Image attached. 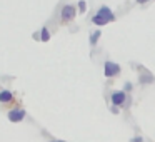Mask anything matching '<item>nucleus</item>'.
Instances as JSON below:
<instances>
[{
    "instance_id": "obj_1",
    "label": "nucleus",
    "mask_w": 155,
    "mask_h": 142,
    "mask_svg": "<svg viewBox=\"0 0 155 142\" xmlns=\"http://www.w3.org/2000/svg\"><path fill=\"white\" fill-rule=\"evenodd\" d=\"M115 17L114 14H112V10L108 7H102L100 10H98V14L94 15V19H92V22H94L95 25H107L108 22H114Z\"/></svg>"
},
{
    "instance_id": "obj_2",
    "label": "nucleus",
    "mask_w": 155,
    "mask_h": 142,
    "mask_svg": "<svg viewBox=\"0 0 155 142\" xmlns=\"http://www.w3.org/2000/svg\"><path fill=\"white\" fill-rule=\"evenodd\" d=\"M120 74V65L115 64V62H110L107 60L104 65V75L105 77H117Z\"/></svg>"
},
{
    "instance_id": "obj_3",
    "label": "nucleus",
    "mask_w": 155,
    "mask_h": 142,
    "mask_svg": "<svg viewBox=\"0 0 155 142\" xmlns=\"http://www.w3.org/2000/svg\"><path fill=\"white\" fill-rule=\"evenodd\" d=\"M25 115H27V112L24 110V109H12V110H8L7 117L10 122H14V124H17V122H22L25 119Z\"/></svg>"
},
{
    "instance_id": "obj_4",
    "label": "nucleus",
    "mask_w": 155,
    "mask_h": 142,
    "mask_svg": "<svg viewBox=\"0 0 155 142\" xmlns=\"http://www.w3.org/2000/svg\"><path fill=\"white\" fill-rule=\"evenodd\" d=\"M110 102H112V105H115V107H120V105H124V102H127V95H125L124 90L114 92V94L110 95Z\"/></svg>"
},
{
    "instance_id": "obj_5",
    "label": "nucleus",
    "mask_w": 155,
    "mask_h": 142,
    "mask_svg": "<svg viewBox=\"0 0 155 142\" xmlns=\"http://www.w3.org/2000/svg\"><path fill=\"white\" fill-rule=\"evenodd\" d=\"M75 17V7L74 5H65L62 8V22H70Z\"/></svg>"
},
{
    "instance_id": "obj_6",
    "label": "nucleus",
    "mask_w": 155,
    "mask_h": 142,
    "mask_svg": "<svg viewBox=\"0 0 155 142\" xmlns=\"http://www.w3.org/2000/svg\"><path fill=\"white\" fill-rule=\"evenodd\" d=\"M0 102L2 104H8V102H14V94L7 89H2L0 90Z\"/></svg>"
},
{
    "instance_id": "obj_7",
    "label": "nucleus",
    "mask_w": 155,
    "mask_h": 142,
    "mask_svg": "<svg viewBox=\"0 0 155 142\" xmlns=\"http://www.w3.org/2000/svg\"><path fill=\"white\" fill-rule=\"evenodd\" d=\"M140 84H152V82H155V79L152 77V74H143V75H140Z\"/></svg>"
},
{
    "instance_id": "obj_8",
    "label": "nucleus",
    "mask_w": 155,
    "mask_h": 142,
    "mask_svg": "<svg viewBox=\"0 0 155 142\" xmlns=\"http://www.w3.org/2000/svg\"><path fill=\"white\" fill-rule=\"evenodd\" d=\"M40 40L42 42H48V40H50V34H48V29L47 27H44L40 30Z\"/></svg>"
},
{
    "instance_id": "obj_9",
    "label": "nucleus",
    "mask_w": 155,
    "mask_h": 142,
    "mask_svg": "<svg viewBox=\"0 0 155 142\" xmlns=\"http://www.w3.org/2000/svg\"><path fill=\"white\" fill-rule=\"evenodd\" d=\"M100 30H97V32H94V34H92V37H90V44L92 45H95V44H97V40H98V39H100Z\"/></svg>"
},
{
    "instance_id": "obj_10",
    "label": "nucleus",
    "mask_w": 155,
    "mask_h": 142,
    "mask_svg": "<svg viewBox=\"0 0 155 142\" xmlns=\"http://www.w3.org/2000/svg\"><path fill=\"white\" fill-rule=\"evenodd\" d=\"M78 10H80L82 14H84V12L87 10V4H85L84 0H80V2H78Z\"/></svg>"
},
{
    "instance_id": "obj_11",
    "label": "nucleus",
    "mask_w": 155,
    "mask_h": 142,
    "mask_svg": "<svg viewBox=\"0 0 155 142\" xmlns=\"http://www.w3.org/2000/svg\"><path fill=\"white\" fill-rule=\"evenodd\" d=\"M130 142H143V137L142 135H135V137L130 139Z\"/></svg>"
},
{
    "instance_id": "obj_12",
    "label": "nucleus",
    "mask_w": 155,
    "mask_h": 142,
    "mask_svg": "<svg viewBox=\"0 0 155 142\" xmlns=\"http://www.w3.org/2000/svg\"><path fill=\"white\" fill-rule=\"evenodd\" d=\"M132 87H134V85H132V82H125V90H127V92H130Z\"/></svg>"
},
{
    "instance_id": "obj_13",
    "label": "nucleus",
    "mask_w": 155,
    "mask_h": 142,
    "mask_svg": "<svg viewBox=\"0 0 155 142\" xmlns=\"http://www.w3.org/2000/svg\"><path fill=\"white\" fill-rule=\"evenodd\" d=\"M110 110L114 112V114H118V112H120V110H118V107H115V105H112V107H110Z\"/></svg>"
},
{
    "instance_id": "obj_14",
    "label": "nucleus",
    "mask_w": 155,
    "mask_h": 142,
    "mask_svg": "<svg viewBox=\"0 0 155 142\" xmlns=\"http://www.w3.org/2000/svg\"><path fill=\"white\" fill-rule=\"evenodd\" d=\"M147 0H137V4H145Z\"/></svg>"
},
{
    "instance_id": "obj_15",
    "label": "nucleus",
    "mask_w": 155,
    "mask_h": 142,
    "mask_svg": "<svg viewBox=\"0 0 155 142\" xmlns=\"http://www.w3.org/2000/svg\"><path fill=\"white\" fill-rule=\"evenodd\" d=\"M48 142H65V140H48Z\"/></svg>"
}]
</instances>
